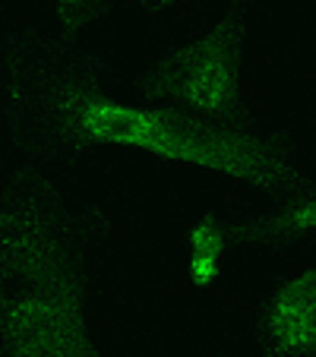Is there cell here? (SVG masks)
I'll return each mask as SVG.
<instances>
[{
    "instance_id": "cell-4",
    "label": "cell",
    "mask_w": 316,
    "mask_h": 357,
    "mask_svg": "<svg viewBox=\"0 0 316 357\" xmlns=\"http://www.w3.org/2000/svg\"><path fill=\"white\" fill-rule=\"evenodd\" d=\"M259 357H316V288L307 269L288 275L262 301Z\"/></svg>"
},
{
    "instance_id": "cell-3",
    "label": "cell",
    "mask_w": 316,
    "mask_h": 357,
    "mask_svg": "<svg viewBox=\"0 0 316 357\" xmlns=\"http://www.w3.org/2000/svg\"><path fill=\"white\" fill-rule=\"evenodd\" d=\"M247 16L218 13L181 47L149 63L136 79L140 98L212 127L250 123L243 89Z\"/></svg>"
},
{
    "instance_id": "cell-10",
    "label": "cell",
    "mask_w": 316,
    "mask_h": 357,
    "mask_svg": "<svg viewBox=\"0 0 316 357\" xmlns=\"http://www.w3.org/2000/svg\"><path fill=\"white\" fill-rule=\"evenodd\" d=\"M307 275H310V282H313V288H316V263L307 269Z\"/></svg>"
},
{
    "instance_id": "cell-1",
    "label": "cell",
    "mask_w": 316,
    "mask_h": 357,
    "mask_svg": "<svg viewBox=\"0 0 316 357\" xmlns=\"http://www.w3.org/2000/svg\"><path fill=\"white\" fill-rule=\"evenodd\" d=\"M0 108L13 152L22 155L63 165L92 149H133L266 193L294 196L316 187V174L282 133L256 121L212 127L142 98H121L80 38L54 29L29 35L7 57Z\"/></svg>"
},
{
    "instance_id": "cell-7",
    "label": "cell",
    "mask_w": 316,
    "mask_h": 357,
    "mask_svg": "<svg viewBox=\"0 0 316 357\" xmlns=\"http://www.w3.org/2000/svg\"><path fill=\"white\" fill-rule=\"evenodd\" d=\"M101 10V0H51V29L67 38H80L82 26Z\"/></svg>"
},
{
    "instance_id": "cell-5",
    "label": "cell",
    "mask_w": 316,
    "mask_h": 357,
    "mask_svg": "<svg viewBox=\"0 0 316 357\" xmlns=\"http://www.w3.org/2000/svg\"><path fill=\"white\" fill-rule=\"evenodd\" d=\"M234 241V225L225 222L218 209H202L187 225V259H183V282L190 291H216L225 278V259Z\"/></svg>"
},
{
    "instance_id": "cell-9",
    "label": "cell",
    "mask_w": 316,
    "mask_h": 357,
    "mask_svg": "<svg viewBox=\"0 0 316 357\" xmlns=\"http://www.w3.org/2000/svg\"><path fill=\"white\" fill-rule=\"evenodd\" d=\"M7 218H10V202L3 199V196H0V228L7 225Z\"/></svg>"
},
{
    "instance_id": "cell-2",
    "label": "cell",
    "mask_w": 316,
    "mask_h": 357,
    "mask_svg": "<svg viewBox=\"0 0 316 357\" xmlns=\"http://www.w3.org/2000/svg\"><path fill=\"white\" fill-rule=\"evenodd\" d=\"M0 228V357H105L89 323L92 234L63 165L13 152Z\"/></svg>"
},
{
    "instance_id": "cell-6",
    "label": "cell",
    "mask_w": 316,
    "mask_h": 357,
    "mask_svg": "<svg viewBox=\"0 0 316 357\" xmlns=\"http://www.w3.org/2000/svg\"><path fill=\"white\" fill-rule=\"evenodd\" d=\"M316 234V187L285 196L282 206L234 225V241H288Z\"/></svg>"
},
{
    "instance_id": "cell-8",
    "label": "cell",
    "mask_w": 316,
    "mask_h": 357,
    "mask_svg": "<svg viewBox=\"0 0 316 357\" xmlns=\"http://www.w3.org/2000/svg\"><path fill=\"white\" fill-rule=\"evenodd\" d=\"M155 10H222V13H247L256 3L266 0H146Z\"/></svg>"
}]
</instances>
